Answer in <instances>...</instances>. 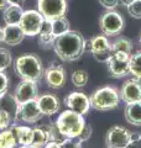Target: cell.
<instances>
[{"mask_svg": "<svg viewBox=\"0 0 141 148\" xmlns=\"http://www.w3.org/2000/svg\"><path fill=\"white\" fill-rule=\"evenodd\" d=\"M42 116H44V114L41 112L39 105H37V101L31 100L19 105L16 122L21 121L25 123H36L37 121H40Z\"/></svg>", "mask_w": 141, "mask_h": 148, "instance_id": "30bf717a", "label": "cell"}, {"mask_svg": "<svg viewBox=\"0 0 141 148\" xmlns=\"http://www.w3.org/2000/svg\"><path fill=\"white\" fill-rule=\"evenodd\" d=\"M88 79H89L88 73L86 71H83V69H77V71H74L72 73V75H70V80H72L73 85L77 88L86 86L88 83Z\"/></svg>", "mask_w": 141, "mask_h": 148, "instance_id": "83f0119b", "label": "cell"}, {"mask_svg": "<svg viewBox=\"0 0 141 148\" xmlns=\"http://www.w3.org/2000/svg\"><path fill=\"white\" fill-rule=\"evenodd\" d=\"M3 29H4L3 42L9 46H16L19 43H21L24 38L26 37L19 25H6Z\"/></svg>", "mask_w": 141, "mask_h": 148, "instance_id": "e0dca14e", "label": "cell"}, {"mask_svg": "<svg viewBox=\"0 0 141 148\" xmlns=\"http://www.w3.org/2000/svg\"><path fill=\"white\" fill-rule=\"evenodd\" d=\"M55 123L66 138H77L86 125V120L83 115L67 109L58 115Z\"/></svg>", "mask_w": 141, "mask_h": 148, "instance_id": "3957f363", "label": "cell"}, {"mask_svg": "<svg viewBox=\"0 0 141 148\" xmlns=\"http://www.w3.org/2000/svg\"><path fill=\"white\" fill-rule=\"evenodd\" d=\"M47 130H48V135H50V141H53V142H57L61 143L64 140V136L59 132L58 127L56 126V123H48L47 125Z\"/></svg>", "mask_w": 141, "mask_h": 148, "instance_id": "f546056e", "label": "cell"}, {"mask_svg": "<svg viewBox=\"0 0 141 148\" xmlns=\"http://www.w3.org/2000/svg\"><path fill=\"white\" fill-rule=\"evenodd\" d=\"M99 26L102 32L108 37L119 35L124 29V18L119 12L114 10H108L100 17Z\"/></svg>", "mask_w": 141, "mask_h": 148, "instance_id": "ba28073f", "label": "cell"}, {"mask_svg": "<svg viewBox=\"0 0 141 148\" xmlns=\"http://www.w3.org/2000/svg\"><path fill=\"white\" fill-rule=\"evenodd\" d=\"M17 146L16 137L10 127L0 131V148H15Z\"/></svg>", "mask_w": 141, "mask_h": 148, "instance_id": "cb8c5ba5", "label": "cell"}, {"mask_svg": "<svg viewBox=\"0 0 141 148\" xmlns=\"http://www.w3.org/2000/svg\"><path fill=\"white\" fill-rule=\"evenodd\" d=\"M37 10L45 20L53 21L66 15L67 0H37Z\"/></svg>", "mask_w": 141, "mask_h": 148, "instance_id": "5b68a950", "label": "cell"}, {"mask_svg": "<svg viewBox=\"0 0 141 148\" xmlns=\"http://www.w3.org/2000/svg\"><path fill=\"white\" fill-rule=\"evenodd\" d=\"M113 49L114 52H123L126 54H130L133 52V42L126 38V37H119L113 42Z\"/></svg>", "mask_w": 141, "mask_h": 148, "instance_id": "484cf974", "label": "cell"}, {"mask_svg": "<svg viewBox=\"0 0 141 148\" xmlns=\"http://www.w3.org/2000/svg\"><path fill=\"white\" fill-rule=\"evenodd\" d=\"M9 89V78L4 72H0V95L6 92Z\"/></svg>", "mask_w": 141, "mask_h": 148, "instance_id": "d590c367", "label": "cell"}, {"mask_svg": "<svg viewBox=\"0 0 141 148\" xmlns=\"http://www.w3.org/2000/svg\"><path fill=\"white\" fill-rule=\"evenodd\" d=\"M139 42L141 43V31H140V35H139Z\"/></svg>", "mask_w": 141, "mask_h": 148, "instance_id": "ee69618b", "label": "cell"}, {"mask_svg": "<svg viewBox=\"0 0 141 148\" xmlns=\"http://www.w3.org/2000/svg\"><path fill=\"white\" fill-rule=\"evenodd\" d=\"M130 74L141 80V51L130 56Z\"/></svg>", "mask_w": 141, "mask_h": 148, "instance_id": "4316f807", "label": "cell"}, {"mask_svg": "<svg viewBox=\"0 0 141 148\" xmlns=\"http://www.w3.org/2000/svg\"><path fill=\"white\" fill-rule=\"evenodd\" d=\"M128 12L131 17L141 18V0H135V1L128 6Z\"/></svg>", "mask_w": 141, "mask_h": 148, "instance_id": "4dcf8cb0", "label": "cell"}, {"mask_svg": "<svg viewBox=\"0 0 141 148\" xmlns=\"http://www.w3.org/2000/svg\"><path fill=\"white\" fill-rule=\"evenodd\" d=\"M3 37H4V29L0 27V42L3 41Z\"/></svg>", "mask_w": 141, "mask_h": 148, "instance_id": "b9f144b4", "label": "cell"}, {"mask_svg": "<svg viewBox=\"0 0 141 148\" xmlns=\"http://www.w3.org/2000/svg\"><path fill=\"white\" fill-rule=\"evenodd\" d=\"M125 148H141V133L140 132L131 133V140Z\"/></svg>", "mask_w": 141, "mask_h": 148, "instance_id": "836d02e7", "label": "cell"}, {"mask_svg": "<svg viewBox=\"0 0 141 148\" xmlns=\"http://www.w3.org/2000/svg\"><path fill=\"white\" fill-rule=\"evenodd\" d=\"M64 104L67 109L81 115H87L91 109V99L82 91H73L64 98Z\"/></svg>", "mask_w": 141, "mask_h": 148, "instance_id": "8fae6325", "label": "cell"}, {"mask_svg": "<svg viewBox=\"0 0 141 148\" xmlns=\"http://www.w3.org/2000/svg\"><path fill=\"white\" fill-rule=\"evenodd\" d=\"M14 123L11 116L9 115L6 111H4L0 109V131L1 130H5V128H9Z\"/></svg>", "mask_w": 141, "mask_h": 148, "instance_id": "1f68e13d", "label": "cell"}, {"mask_svg": "<svg viewBox=\"0 0 141 148\" xmlns=\"http://www.w3.org/2000/svg\"><path fill=\"white\" fill-rule=\"evenodd\" d=\"M44 21L45 18L39 10H26L22 14L19 26L21 27L25 36L34 37L40 34Z\"/></svg>", "mask_w": 141, "mask_h": 148, "instance_id": "8992f818", "label": "cell"}, {"mask_svg": "<svg viewBox=\"0 0 141 148\" xmlns=\"http://www.w3.org/2000/svg\"><path fill=\"white\" fill-rule=\"evenodd\" d=\"M12 64V54L9 49L0 47V72H5Z\"/></svg>", "mask_w": 141, "mask_h": 148, "instance_id": "f1b7e54d", "label": "cell"}, {"mask_svg": "<svg viewBox=\"0 0 141 148\" xmlns=\"http://www.w3.org/2000/svg\"><path fill=\"white\" fill-rule=\"evenodd\" d=\"M91 108L98 111H109L118 108L120 103V91L114 86H103L92 94Z\"/></svg>", "mask_w": 141, "mask_h": 148, "instance_id": "277c9868", "label": "cell"}, {"mask_svg": "<svg viewBox=\"0 0 141 148\" xmlns=\"http://www.w3.org/2000/svg\"><path fill=\"white\" fill-rule=\"evenodd\" d=\"M10 128L12 130L14 135L16 137L19 146H29L32 142V136H34V128L24 125H16L12 123Z\"/></svg>", "mask_w": 141, "mask_h": 148, "instance_id": "ac0fdd59", "label": "cell"}, {"mask_svg": "<svg viewBox=\"0 0 141 148\" xmlns=\"http://www.w3.org/2000/svg\"><path fill=\"white\" fill-rule=\"evenodd\" d=\"M120 0H99L100 5L106 9V10H114V9L119 5Z\"/></svg>", "mask_w": 141, "mask_h": 148, "instance_id": "8d00e7d4", "label": "cell"}, {"mask_svg": "<svg viewBox=\"0 0 141 148\" xmlns=\"http://www.w3.org/2000/svg\"><path fill=\"white\" fill-rule=\"evenodd\" d=\"M14 96H15L19 105L27 103V101H31V100H36L39 98L37 83L31 82V80H21L17 84L15 91H14Z\"/></svg>", "mask_w": 141, "mask_h": 148, "instance_id": "4fadbf2b", "label": "cell"}, {"mask_svg": "<svg viewBox=\"0 0 141 148\" xmlns=\"http://www.w3.org/2000/svg\"><path fill=\"white\" fill-rule=\"evenodd\" d=\"M125 120L134 126H141V101L126 104L124 110Z\"/></svg>", "mask_w": 141, "mask_h": 148, "instance_id": "ffe728a7", "label": "cell"}, {"mask_svg": "<svg viewBox=\"0 0 141 148\" xmlns=\"http://www.w3.org/2000/svg\"><path fill=\"white\" fill-rule=\"evenodd\" d=\"M108 72L113 78L120 79L130 74V54L123 52H114L106 62Z\"/></svg>", "mask_w": 141, "mask_h": 148, "instance_id": "52a82bcc", "label": "cell"}, {"mask_svg": "<svg viewBox=\"0 0 141 148\" xmlns=\"http://www.w3.org/2000/svg\"><path fill=\"white\" fill-rule=\"evenodd\" d=\"M135 1V0H120V3L123 4V5H125L126 8H128L129 5H131V4H133Z\"/></svg>", "mask_w": 141, "mask_h": 148, "instance_id": "60d3db41", "label": "cell"}, {"mask_svg": "<svg viewBox=\"0 0 141 148\" xmlns=\"http://www.w3.org/2000/svg\"><path fill=\"white\" fill-rule=\"evenodd\" d=\"M131 133L123 126H113L108 130L105 136L106 148H125L131 140Z\"/></svg>", "mask_w": 141, "mask_h": 148, "instance_id": "9c48e42d", "label": "cell"}, {"mask_svg": "<svg viewBox=\"0 0 141 148\" xmlns=\"http://www.w3.org/2000/svg\"><path fill=\"white\" fill-rule=\"evenodd\" d=\"M113 48V43H110L108 36L103 35H97L92 37L91 40L86 41V51H89L92 54L93 53H99V52H104Z\"/></svg>", "mask_w": 141, "mask_h": 148, "instance_id": "2e32d148", "label": "cell"}, {"mask_svg": "<svg viewBox=\"0 0 141 148\" xmlns=\"http://www.w3.org/2000/svg\"><path fill=\"white\" fill-rule=\"evenodd\" d=\"M51 26H52V34H53L55 37L64 35L66 32H68L70 30L69 22H68V20L64 16L59 17V18H56V20H53V21H51Z\"/></svg>", "mask_w": 141, "mask_h": 148, "instance_id": "d4e9b609", "label": "cell"}, {"mask_svg": "<svg viewBox=\"0 0 141 148\" xmlns=\"http://www.w3.org/2000/svg\"><path fill=\"white\" fill-rule=\"evenodd\" d=\"M37 105L41 110V112L46 116H52L57 114L61 108V103L58 98L53 94H44L36 99Z\"/></svg>", "mask_w": 141, "mask_h": 148, "instance_id": "9a60e30c", "label": "cell"}, {"mask_svg": "<svg viewBox=\"0 0 141 148\" xmlns=\"http://www.w3.org/2000/svg\"><path fill=\"white\" fill-rule=\"evenodd\" d=\"M22 14H24L22 6L10 5V4H9V5L4 9V12H3L4 22H5L6 25H19Z\"/></svg>", "mask_w": 141, "mask_h": 148, "instance_id": "44dd1931", "label": "cell"}, {"mask_svg": "<svg viewBox=\"0 0 141 148\" xmlns=\"http://www.w3.org/2000/svg\"><path fill=\"white\" fill-rule=\"evenodd\" d=\"M8 5H9L8 0H0V10H4V9H5Z\"/></svg>", "mask_w": 141, "mask_h": 148, "instance_id": "ab89813d", "label": "cell"}, {"mask_svg": "<svg viewBox=\"0 0 141 148\" xmlns=\"http://www.w3.org/2000/svg\"><path fill=\"white\" fill-rule=\"evenodd\" d=\"M14 68L21 80H31L37 83L44 78L45 74L41 58L34 53H27L17 57Z\"/></svg>", "mask_w": 141, "mask_h": 148, "instance_id": "7a4b0ae2", "label": "cell"}, {"mask_svg": "<svg viewBox=\"0 0 141 148\" xmlns=\"http://www.w3.org/2000/svg\"><path fill=\"white\" fill-rule=\"evenodd\" d=\"M91 136H92V127L89 126L88 123H86V125H84V127H83V130L81 131V133H79V136L77 138L83 143V142H87L89 138H91Z\"/></svg>", "mask_w": 141, "mask_h": 148, "instance_id": "e575fe53", "label": "cell"}, {"mask_svg": "<svg viewBox=\"0 0 141 148\" xmlns=\"http://www.w3.org/2000/svg\"><path fill=\"white\" fill-rule=\"evenodd\" d=\"M55 53L64 62L77 61L86 52V40L81 32L69 30L55 38L52 45Z\"/></svg>", "mask_w": 141, "mask_h": 148, "instance_id": "6da1fadb", "label": "cell"}, {"mask_svg": "<svg viewBox=\"0 0 141 148\" xmlns=\"http://www.w3.org/2000/svg\"><path fill=\"white\" fill-rule=\"evenodd\" d=\"M48 142H50V135H48V130H47V125L35 127L31 146L35 148H44Z\"/></svg>", "mask_w": 141, "mask_h": 148, "instance_id": "7402d4cb", "label": "cell"}, {"mask_svg": "<svg viewBox=\"0 0 141 148\" xmlns=\"http://www.w3.org/2000/svg\"><path fill=\"white\" fill-rule=\"evenodd\" d=\"M37 36H39L40 45H42V46H51V47H52L56 37L52 34L51 21H47V20L44 21V25H42V27H41V31H40V34Z\"/></svg>", "mask_w": 141, "mask_h": 148, "instance_id": "603a6c76", "label": "cell"}, {"mask_svg": "<svg viewBox=\"0 0 141 148\" xmlns=\"http://www.w3.org/2000/svg\"><path fill=\"white\" fill-rule=\"evenodd\" d=\"M120 99L125 104L141 101V83L140 79H128L120 89Z\"/></svg>", "mask_w": 141, "mask_h": 148, "instance_id": "5bb4252c", "label": "cell"}, {"mask_svg": "<svg viewBox=\"0 0 141 148\" xmlns=\"http://www.w3.org/2000/svg\"><path fill=\"white\" fill-rule=\"evenodd\" d=\"M59 148H82V142L78 138H64L59 143Z\"/></svg>", "mask_w": 141, "mask_h": 148, "instance_id": "d6a6232c", "label": "cell"}, {"mask_svg": "<svg viewBox=\"0 0 141 148\" xmlns=\"http://www.w3.org/2000/svg\"><path fill=\"white\" fill-rule=\"evenodd\" d=\"M15 148H35V147H32L31 145H29V146H17Z\"/></svg>", "mask_w": 141, "mask_h": 148, "instance_id": "7bdbcfd3", "label": "cell"}, {"mask_svg": "<svg viewBox=\"0 0 141 148\" xmlns=\"http://www.w3.org/2000/svg\"><path fill=\"white\" fill-rule=\"evenodd\" d=\"M10 5H17V6H22L25 0H8Z\"/></svg>", "mask_w": 141, "mask_h": 148, "instance_id": "74e56055", "label": "cell"}, {"mask_svg": "<svg viewBox=\"0 0 141 148\" xmlns=\"http://www.w3.org/2000/svg\"><path fill=\"white\" fill-rule=\"evenodd\" d=\"M44 148H59V143L53 142V141H50Z\"/></svg>", "mask_w": 141, "mask_h": 148, "instance_id": "f35d334b", "label": "cell"}, {"mask_svg": "<svg viewBox=\"0 0 141 148\" xmlns=\"http://www.w3.org/2000/svg\"><path fill=\"white\" fill-rule=\"evenodd\" d=\"M44 78L47 85L52 89H61L67 82V74H66L63 67L57 62H53L46 69Z\"/></svg>", "mask_w": 141, "mask_h": 148, "instance_id": "7c38bea8", "label": "cell"}, {"mask_svg": "<svg viewBox=\"0 0 141 148\" xmlns=\"http://www.w3.org/2000/svg\"><path fill=\"white\" fill-rule=\"evenodd\" d=\"M0 109L6 111L10 115L14 123L16 122V116H17V110H19V103L16 101L14 94L10 92H4L3 95H0Z\"/></svg>", "mask_w": 141, "mask_h": 148, "instance_id": "d6986e66", "label": "cell"}]
</instances>
